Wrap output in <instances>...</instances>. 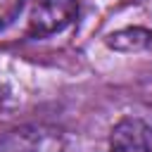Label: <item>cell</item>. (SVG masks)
I'll list each match as a JSON object with an SVG mask.
<instances>
[{"label": "cell", "instance_id": "obj_1", "mask_svg": "<svg viewBox=\"0 0 152 152\" xmlns=\"http://www.w3.org/2000/svg\"><path fill=\"white\" fill-rule=\"evenodd\" d=\"M0 152H78L69 133L48 124H26L0 135Z\"/></svg>", "mask_w": 152, "mask_h": 152}, {"label": "cell", "instance_id": "obj_2", "mask_svg": "<svg viewBox=\"0 0 152 152\" xmlns=\"http://www.w3.org/2000/svg\"><path fill=\"white\" fill-rule=\"evenodd\" d=\"M78 17L76 0H33L28 14V36L48 38L74 24Z\"/></svg>", "mask_w": 152, "mask_h": 152}, {"label": "cell", "instance_id": "obj_3", "mask_svg": "<svg viewBox=\"0 0 152 152\" xmlns=\"http://www.w3.org/2000/svg\"><path fill=\"white\" fill-rule=\"evenodd\" d=\"M112 152H152V128L138 116H124L109 133Z\"/></svg>", "mask_w": 152, "mask_h": 152}, {"label": "cell", "instance_id": "obj_4", "mask_svg": "<svg viewBox=\"0 0 152 152\" xmlns=\"http://www.w3.org/2000/svg\"><path fill=\"white\" fill-rule=\"evenodd\" d=\"M107 45L119 52H140V50H152V31L150 28H121L107 38Z\"/></svg>", "mask_w": 152, "mask_h": 152}, {"label": "cell", "instance_id": "obj_5", "mask_svg": "<svg viewBox=\"0 0 152 152\" xmlns=\"http://www.w3.org/2000/svg\"><path fill=\"white\" fill-rule=\"evenodd\" d=\"M24 0H0V31L14 24V19L21 14Z\"/></svg>", "mask_w": 152, "mask_h": 152}]
</instances>
